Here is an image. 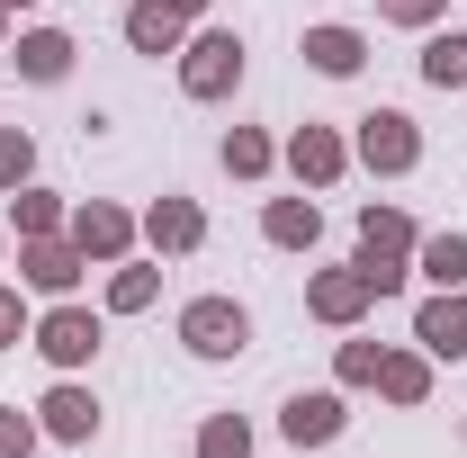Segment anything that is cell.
Masks as SVG:
<instances>
[{
    "label": "cell",
    "instance_id": "cell-1",
    "mask_svg": "<svg viewBox=\"0 0 467 458\" xmlns=\"http://www.w3.org/2000/svg\"><path fill=\"white\" fill-rule=\"evenodd\" d=\"M99 342H109V306H81V297H55V306L27 324V350H36L55 378H81V369L99 359Z\"/></svg>",
    "mask_w": 467,
    "mask_h": 458
},
{
    "label": "cell",
    "instance_id": "cell-2",
    "mask_svg": "<svg viewBox=\"0 0 467 458\" xmlns=\"http://www.w3.org/2000/svg\"><path fill=\"white\" fill-rule=\"evenodd\" d=\"M180 90L198 99V109H216V99H234L243 90V36L234 27H189V46H180Z\"/></svg>",
    "mask_w": 467,
    "mask_h": 458
},
{
    "label": "cell",
    "instance_id": "cell-3",
    "mask_svg": "<svg viewBox=\"0 0 467 458\" xmlns=\"http://www.w3.org/2000/svg\"><path fill=\"white\" fill-rule=\"evenodd\" d=\"M350 162H359V172H378V180L422 172V126H413L405 109H368L359 126H350Z\"/></svg>",
    "mask_w": 467,
    "mask_h": 458
},
{
    "label": "cell",
    "instance_id": "cell-4",
    "mask_svg": "<svg viewBox=\"0 0 467 458\" xmlns=\"http://www.w3.org/2000/svg\"><path fill=\"white\" fill-rule=\"evenodd\" d=\"M180 350H189V359H243V350H252V306H234V297H189V306H180Z\"/></svg>",
    "mask_w": 467,
    "mask_h": 458
},
{
    "label": "cell",
    "instance_id": "cell-5",
    "mask_svg": "<svg viewBox=\"0 0 467 458\" xmlns=\"http://www.w3.org/2000/svg\"><path fill=\"white\" fill-rule=\"evenodd\" d=\"M63 234L81 243V261H99V270H109V261H126V252L144 243V216H135V207H117V198H81Z\"/></svg>",
    "mask_w": 467,
    "mask_h": 458
},
{
    "label": "cell",
    "instance_id": "cell-6",
    "mask_svg": "<svg viewBox=\"0 0 467 458\" xmlns=\"http://www.w3.org/2000/svg\"><path fill=\"white\" fill-rule=\"evenodd\" d=\"M279 432H288V450H333V441L350 432L342 387H296V396L279 404Z\"/></svg>",
    "mask_w": 467,
    "mask_h": 458
},
{
    "label": "cell",
    "instance_id": "cell-7",
    "mask_svg": "<svg viewBox=\"0 0 467 458\" xmlns=\"http://www.w3.org/2000/svg\"><path fill=\"white\" fill-rule=\"evenodd\" d=\"M81 270H90V261H81V243H72V234H36V243H18V287H36L46 306L72 297Z\"/></svg>",
    "mask_w": 467,
    "mask_h": 458
},
{
    "label": "cell",
    "instance_id": "cell-8",
    "mask_svg": "<svg viewBox=\"0 0 467 458\" xmlns=\"http://www.w3.org/2000/svg\"><path fill=\"white\" fill-rule=\"evenodd\" d=\"M279 162L296 172V189H333L350 172V135L342 126H296L288 144H279Z\"/></svg>",
    "mask_w": 467,
    "mask_h": 458
},
{
    "label": "cell",
    "instance_id": "cell-9",
    "mask_svg": "<svg viewBox=\"0 0 467 458\" xmlns=\"http://www.w3.org/2000/svg\"><path fill=\"white\" fill-rule=\"evenodd\" d=\"M36 432H46V441H63V450L99 441V396H90L81 378H55V387L36 396Z\"/></svg>",
    "mask_w": 467,
    "mask_h": 458
},
{
    "label": "cell",
    "instance_id": "cell-10",
    "mask_svg": "<svg viewBox=\"0 0 467 458\" xmlns=\"http://www.w3.org/2000/svg\"><path fill=\"white\" fill-rule=\"evenodd\" d=\"M9 63H18V81L55 90V81H72L81 46H72V27H18V36H9Z\"/></svg>",
    "mask_w": 467,
    "mask_h": 458
},
{
    "label": "cell",
    "instance_id": "cell-11",
    "mask_svg": "<svg viewBox=\"0 0 467 458\" xmlns=\"http://www.w3.org/2000/svg\"><path fill=\"white\" fill-rule=\"evenodd\" d=\"M378 297H368V279H359V261L350 270H315L306 279V315L315 324H333V333H359V315H368Z\"/></svg>",
    "mask_w": 467,
    "mask_h": 458
},
{
    "label": "cell",
    "instance_id": "cell-12",
    "mask_svg": "<svg viewBox=\"0 0 467 458\" xmlns=\"http://www.w3.org/2000/svg\"><path fill=\"white\" fill-rule=\"evenodd\" d=\"M413 342L431 350V359H467V287H431L422 297V315H413Z\"/></svg>",
    "mask_w": 467,
    "mask_h": 458
},
{
    "label": "cell",
    "instance_id": "cell-13",
    "mask_svg": "<svg viewBox=\"0 0 467 458\" xmlns=\"http://www.w3.org/2000/svg\"><path fill=\"white\" fill-rule=\"evenodd\" d=\"M144 243H153V252H162V261H180V252H198V243H207V207H198V198H153V207H144Z\"/></svg>",
    "mask_w": 467,
    "mask_h": 458
},
{
    "label": "cell",
    "instance_id": "cell-14",
    "mask_svg": "<svg viewBox=\"0 0 467 458\" xmlns=\"http://www.w3.org/2000/svg\"><path fill=\"white\" fill-rule=\"evenodd\" d=\"M413 243H422V225L405 207H387V198L359 207V261H413Z\"/></svg>",
    "mask_w": 467,
    "mask_h": 458
},
{
    "label": "cell",
    "instance_id": "cell-15",
    "mask_svg": "<svg viewBox=\"0 0 467 458\" xmlns=\"http://www.w3.org/2000/svg\"><path fill=\"white\" fill-rule=\"evenodd\" d=\"M296 55L315 63L324 81H359V63H368V36L359 27H342V18H324V27H306V46Z\"/></svg>",
    "mask_w": 467,
    "mask_h": 458
},
{
    "label": "cell",
    "instance_id": "cell-16",
    "mask_svg": "<svg viewBox=\"0 0 467 458\" xmlns=\"http://www.w3.org/2000/svg\"><path fill=\"white\" fill-rule=\"evenodd\" d=\"M261 243H279V252H315L324 243V207L296 189V198H270L261 207Z\"/></svg>",
    "mask_w": 467,
    "mask_h": 458
},
{
    "label": "cell",
    "instance_id": "cell-17",
    "mask_svg": "<svg viewBox=\"0 0 467 458\" xmlns=\"http://www.w3.org/2000/svg\"><path fill=\"white\" fill-rule=\"evenodd\" d=\"M126 46H135V55H180V46H189V18H180V9H162V0H126Z\"/></svg>",
    "mask_w": 467,
    "mask_h": 458
},
{
    "label": "cell",
    "instance_id": "cell-18",
    "mask_svg": "<svg viewBox=\"0 0 467 458\" xmlns=\"http://www.w3.org/2000/svg\"><path fill=\"white\" fill-rule=\"evenodd\" d=\"M431 369H441V359H431V350L413 342V350H387V359H378V396L387 404H431Z\"/></svg>",
    "mask_w": 467,
    "mask_h": 458
},
{
    "label": "cell",
    "instance_id": "cell-19",
    "mask_svg": "<svg viewBox=\"0 0 467 458\" xmlns=\"http://www.w3.org/2000/svg\"><path fill=\"white\" fill-rule=\"evenodd\" d=\"M153 297H162V252H153V261H135V252H126V261H109V297H99L109 315H144Z\"/></svg>",
    "mask_w": 467,
    "mask_h": 458
},
{
    "label": "cell",
    "instance_id": "cell-20",
    "mask_svg": "<svg viewBox=\"0 0 467 458\" xmlns=\"http://www.w3.org/2000/svg\"><path fill=\"white\" fill-rule=\"evenodd\" d=\"M72 225V207H63L55 189H36V180H27V189H9V234H18V243H36V234H63Z\"/></svg>",
    "mask_w": 467,
    "mask_h": 458
},
{
    "label": "cell",
    "instance_id": "cell-21",
    "mask_svg": "<svg viewBox=\"0 0 467 458\" xmlns=\"http://www.w3.org/2000/svg\"><path fill=\"white\" fill-rule=\"evenodd\" d=\"M422 81L431 90H467V27H422Z\"/></svg>",
    "mask_w": 467,
    "mask_h": 458
},
{
    "label": "cell",
    "instance_id": "cell-22",
    "mask_svg": "<svg viewBox=\"0 0 467 458\" xmlns=\"http://www.w3.org/2000/svg\"><path fill=\"white\" fill-rule=\"evenodd\" d=\"M413 270H422L431 287H467V225L422 234V243H413Z\"/></svg>",
    "mask_w": 467,
    "mask_h": 458
},
{
    "label": "cell",
    "instance_id": "cell-23",
    "mask_svg": "<svg viewBox=\"0 0 467 458\" xmlns=\"http://www.w3.org/2000/svg\"><path fill=\"white\" fill-rule=\"evenodd\" d=\"M216 162H225V180H270L279 172V144H270L261 126H234L225 144H216Z\"/></svg>",
    "mask_w": 467,
    "mask_h": 458
},
{
    "label": "cell",
    "instance_id": "cell-24",
    "mask_svg": "<svg viewBox=\"0 0 467 458\" xmlns=\"http://www.w3.org/2000/svg\"><path fill=\"white\" fill-rule=\"evenodd\" d=\"M189 458H252V422L243 413H207L198 441H189Z\"/></svg>",
    "mask_w": 467,
    "mask_h": 458
},
{
    "label": "cell",
    "instance_id": "cell-25",
    "mask_svg": "<svg viewBox=\"0 0 467 458\" xmlns=\"http://www.w3.org/2000/svg\"><path fill=\"white\" fill-rule=\"evenodd\" d=\"M378 359H387V342H359V333H350L342 350H333V387H378Z\"/></svg>",
    "mask_w": 467,
    "mask_h": 458
},
{
    "label": "cell",
    "instance_id": "cell-26",
    "mask_svg": "<svg viewBox=\"0 0 467 458\" xmlns=\"http://www.w3.org/2000/svg\"><path fill=\"white\" fill-rule=\"evenodd\" d=\"M27 180H36V135L27 126H0V198L27 189Z\"/></svg>",
    "mask_w": 467,
    "mask_h": 458
},
{
    "label": "cell",
    "instance_id": "cell-27",
    "mask_svg": "<svg viewBox=\"0 0 467 458\" xmlns=\"http://www.w3.org/2000/svg\"><path fill=\"white\" fill-rule=\"evenodd\" d=\"M36 413H18V404H0V458H36Z\"/></svg>",
    "mask_w": 467,
    "mask_h": 458
},
{
    "label": "cell",
    "instance_id": "cell-28",
    "mask_svg": "<svg viewBox=\"0 0 467 458\" xmlns=\"http://www.w3.org/2000/svg\"><path fill=\"white\" fill-rule=\"evenodd\" d=\"M27 324H36V315H27V287H9V279H0V350H18V342H27Z\"/></svg>",
    "mask_w": 467,
    "mask_h": 458
},
{
    "label": "cell",
    "instance_id": "cell-29",
    "mask_svg": "<svg viewBox=\"0 0 467 458\" xmlns=\"http://www.w3.org/2000/svg\"><path fill=\"white\" fill-rule=\"evenodd\" d=\"M378 18H387V27H441L450 0H378Z\"/></svg>",
    "mask_w": 467,
    "mask_h": 458
},
{
    "label": "cell",
    "instance_id": "cell-30",
    "mask_svg": "<svg viewBox=\"0 0 467 458\" xmlns=\"http://www.w3.org/2000/svg\"><path fill=\"white\" fill-rule=\"evenodd\" d=\"M359 279H368V297L387 306V297H405V279H413V261H359Z\"/></svg>",
    "mask_w": 467,
    "mask_h": 458
},
{
    "label": "cell",
    "instance_id": "cell-31",
    "mask_svg": "<svg viewBox=\"0 0 467 458\" xmlns=\"http://www.w3.org/2000/svg\"><path fill=\"white\" fill-rule=\"evenodd\" d=\"M162 9H180V18H189V27H198V18H207V9H216V0H162Z\"/></svg>",
    "mask_w": 467,
    "mask_h": 458
},
{
    "label": "cell",
    "instance_id": "cell-32",
    "mask_svg": "<svg viewBox=\"0 0 467 458\" xmlns=\"http://www.w3.org/2000/svg\"><path fill=\"white\" fill-rule=\"evenodd\" d=\"M0 9H9V18H27V9H46V0H0Z\"/></svg>",
    "mask_w": 467,
    "mask_h": 458
},
{
    "label": "cell",
    "instance_id": "cell-33",
    "mask_svg": "<svg viewBox=\"0 0 467 458\" xmlns=\"http://www.w3.org/2000/svg\"><path fill=\"white\" fill-rule=\"evenodd\" d=\"M9 36H18V27H9V9H0V55H9Z\"/></svg>",
    "mask_w": 467,
    "mask_h": 458
},
{
    "label": "cell",
    "instance_id": "cell-34",
    "mask_svg": "<svg viewBox=\"0 0 467 458\" xmlns=\"http://www.w3.org/2000/svg\"><path fill=\"white\" fill-rule=\"evenodd\" d=\"M0 261H9V234H0Z\"/></svg>",
    "mask_w": 467,
    "mask_h": 458
},
{
    "label": "cell",
    "instance_id": "cell-35",
    "mask_svg": "<svg viewBox=\"0 0 467 458\" xmlns=\"http://www.w3.org/2000/svg\"><path fill=\"white\" fill-rule=\"evenodd\" d=\"M459 441H467V422H459Z\"/></svg>",
    "mask_w": 467,
    "mask_h": 458
}]
</instances>
